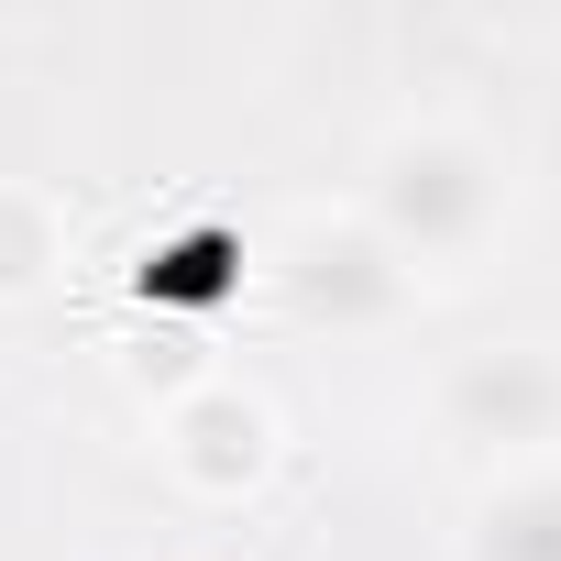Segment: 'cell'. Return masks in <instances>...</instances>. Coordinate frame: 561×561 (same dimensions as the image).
<instances>
[{
    "label": "cell",
    "instance_id": "6da1fadb",
    "mask_svg": "<svg viewBox=\"0 0 561 561\" xmlns=\"http://www.w3.org/2000/svg\"><path fill=\"white\" fill-rule=\"evenodd\" d=\"M364 220L386 231V253L419 264H473L506 220V154L462 122H397L364 165Z\"/></svg>",
    "mask_w": 561,
    "mask_h": 561
},
{
    "label": "cell",
    "instance_id": "7a4b0ae2",
    "mask_svg": "<svg viewBox=\"0 0 561 561\" xmlns=\"http://www.w3.org/2000/svg\"><path fill=\"white\" fill-rule=\"evenodd\" d=\"M430 419L473 462H506V473L561 462V342H473V353H451L440 386H430Z\"/></svg>",
    "mask_w": 561,
    "mask_h": 561
},
{
    "label": "cell",
    "instance_id": "3957f363",
    "mask_svg": "<svg viewBox=\"0 0 561 561\" xmlns=\"http://www.w3.org/2000/svg\"><path fill=\"white\" fill-rule=\"evenodd\" d=\"M275 298L309 331H386L419 298V275L386 253V231L364 209H298L275 231Z\"/></svg>",
    "mask_w": 561,
    "mask_h": 561
},
{
    "label": "cell",
    "instance_id": "277c9868",
    "mask_svg": "<svg viewBox=\"0 0 561 561\" xmlns=\"http://www.w3.org/2000/svg\"><path fill=\"white\" fill-rule=\"evenodd\" d=\"M165 473L198 484V495H253L275 473V408L242 386V375H198L165 397Z\"/></svg>",
    "mask_w": 561,
    "mask_h": 561
},
{
    "label": "cell",
    "instance_id": "5b68a950",
    "mask_svg": "<svg viewBox=\"0 0 561 561\" xmlns=\"http://www.w3.org/2000/svg\"><path fill=\"white\" fill-rule=\"evenodd\" d=\"M462 561H561V462H528L506 473L473 528H462Z\"/></svg>",
    "mask_w": 561,
    "mask_h": 561
},
{
    "label": "cell",
    "instance_id": "8992f818",
    "mask_svg": "<svg viewBox=\"0 0 561 561\" xmlns=\"http://www.w3.org/2000/svg\"><path fill=\"white\" fill-rule=\"evenodd\" d=\"M56 264H67V220H56V198L23 187V176H0V298H34Z\"/></svg>",
    "mask_w": 561,
    "mask_h": 561
}]
</instances>
